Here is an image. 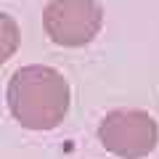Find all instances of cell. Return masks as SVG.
<instances>
[{"label":"cell","instance_id":"1","mask_svg":"<svg viewBox=\"0 0 159 159\" xmlns=\"http://www.w3.org/2000/svg\"><path fill=\"white\" fill-rule=\"evenodd\" d=\"M8 109L27 130H53L69 111V82L53 66H21L8 82Z\"/></svg>","mask_w":159,"mask_h":159},{"label":"cell","instance_id":"2","mask_svg":"<svg viewBox=\"0 0 159 159\" xmlns=\"http://www.w3.org/2000/svg\"><path fill=\"white\" fill-rule=\"evenodd\" d=\"M103 27V8L98 0H48L43 8L45 34L64 48L88 45Z\"/></svg>","mask_w":159,"mask_h":159},{"label":"cell","instance_id":"4","mask_svg":"<svg viewBox=\"0 0 159 159\" xmlns=\"http://www.w3.org/2000/svg\"><path fill=\"white\" fill-rule=\"evenodd\" d=\"M19 43H21V32L16 19L0 11V64H6L19 51Z\"/></svg>","mask_w":159,"mask_h":159},{"label":"cell","instance_id":"3","mask_svg":"<svg viewBox=\"0 0 159 159\" xmlns=\"http://www.w3.org/2000/svg\"><path fill=\"white\" fill-rule=\"evenodd\" d=\"M98 138L106 151L122 159H143L157 148L159 130L151 114L138 109H117L101 119Z\"/></svg>","mask_w":159,"mask_h":159}]
</instances>
